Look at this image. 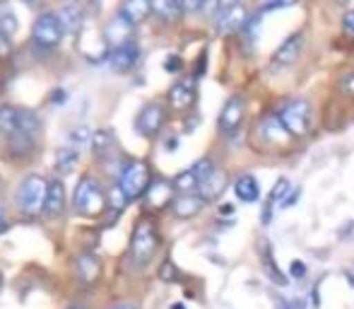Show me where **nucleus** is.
<instances>
[{
    "instance_id": "obj_35",
    "label": "nucleus",
    "mask_w": 354,
    "mask_h": 309,
    "mask_svg": "<svg viewBox=\"0 0 354 309\" xmlns=\"http://www.w3.org/2000/svg\"><path fill=\"white\" fill-rule=\"evenodd\" d=\"M289 276L297 278V281H301V278L306 276V263L299 261V258H297V261H292V263H289Z\"/></svg>"
},
{
    "instance_id": "obj_44",
    "label": "nucleus",
    "mask_w": 354,
    "mask_h": 309,
    "mask_svg": "<svg viewBox=\"0 0 354 309\" xmlns=\"http://www.w3.org/2000/svg\"><path fill=\"white\" fill-rule=\"evenodd\" d=\"M109 309H138V305H133V302H118V305H113Z\"/></svg>"
},
{
    "instance_id": "obj_24",
    "label": "nucleus",
    "mask_w": 354,
    "mask_h": 309,
    "mask_svg": "<svg viewBox=\"0 0 354 309\" xmlns=\"http://www.w3.org/2000/svg\"><path fill=\"white\" fill-rule=\"evenodd\" d=\"M224 186H227V174L219 172V169H214L212 177L207 179L201 188H198V196H203L205 201H212V198H217L219 193L224 191Z\"/></svg>"
},
{
    "instance_id": "obj_45",
    "label": "nucleus",
    "mask_w": 354,
    "mask_h": 309,
    "mask_svg": "<svg viewBox=\"0 0 354 309\" xmlns=\"http://www.w3.org/2000/svg\"><path fill=\"white\" fill-rule=\"evenodd\" d=\"M174 309H183V305H174Z\"/></svg>"
},
{
    "instance_id": "obj_39",
    "label": "nucleus",
    "mask_w": 354,
    "mask_h": 309,
    "mask_svg": "<svg viewBox=\"0 0 354 309\" xmlns=\"http://www.w3.org/2000/svg\"><path fill=\"white\" fill-rule=\"evenodd\" d=\"M292 309H316V305H313V295L304 297V300H297L292 305Z\"/></svg>"
},
{
    "instance_id": "obj_12",
    "label": "nucleus",
    "mask_w": 354,
    "mask_h": 309,
    "mask_svg": "<svg viewBox=\"0 0 354 309\" xmlns=\"http://www.w3.org/2000/svg\"><path fill=\"white\" fill-rule=\"evenodd\" d=\"M171 198H174V184L167 182V179H157V182L149 184L147 193H145V206L149 211H162L169 203H174Z\"/></svg>"
},
{
    "instance_id": "obj_13",
    "label": "nucleus",
    "mask_w": 354,
    "mask_h": 309,
    "mask_svg": "<svg viewBox=\"0 0 354 309\" xmlns=\"http://www.w3.org/2000/svg\"><path fill=\"white\" fill-rule=\"evenodd\" d=\"M138 58H140V48H138V44H136V42H131V44H126V46L109 51L106 61H109V66H111V71H116V73H128L131 68H136Z\"/></svg>"
},
{
    "instance_id": "obj_33",
    "label": "nucleus",
    "mask_w": 354,
    "mask_h": 309,
    "mask_svg": "<svg viewBox=\"0 0 354 309\" xmlns=\"http://www.w3.org/2000/svg\"><path fill=\"white\" fill-rule=\"evenodd\" d=\"M340 89H342V94H347V97H354V71L345 73V76L340 78Z\"/></svg>"
},
{
    "instance_id": "obj_23",
    "label": "nucleus",
    "mask_w": 354,
    "mask_h": 309,
    "mask_svg": "<svg viewBox=\"0 0 354 309\" xmlns=\"http://www.w3.org/2000/svg\"><path fill=\"white\" fill-rule=\"evenodd\" d=\"M183 10H186L183 3H176V0H157V3H152V12L164 22H176L183 15Z\"/></svg>"
},
{
    "instance_id": "obj_3",
    "label": "nucleus",
    "mask_w": 354,
    "mask_h": 309,
    "mask_svg": "<svg viewBox=\"0 0 354 309\" xmlns=\"http://www.w3.org/2000/svg\"><path fill=\"white\" fill-rule=\"evenodd\" d=\"M46 196H48V182L41 174H29L19 184L17 201L24 215H39L46 208Z\"/></svg>"
},
{
    "instance_id": "obj_11",
    "label": "nucleus",
    "mask_w": 354,
    "mask_h": 309,
    "mask_svg": "<svg viewBox=\"0 0 354 309\" xmlns=\"http://www.w3.org/2000/svg\"><path fill=\"white\" fill-rule=\"evenodd\" d=\"M301 48H304V34L297 32L292 37H287L280 46L275 48L272 53V68H287V66H294L301 56Z\"/></svg>"
},
{
    "instance_id": "obj_37",
    "label": "nucleus",
    "mask_w": 354,
    "mask_h": 309,
    "mask_svg": "<svg viewBox=\"0 0 354 309\" xmlns=\"http://www.w3.org/2000/svg\"><path fill=\"white\" fill-rule=\"evenodd\" d=\"M181 66H183V63H181V58H178V56H169V58H167V63H164V68H167L169 73L181 71Z\"/></svg>"
},
{
    "instance_id": "obj_10",
    "label": "nucleus",
    "mask_w": 354,
    "mask_h": 309,
    "mask_svg": "<svg viewBox=\"0 0 354 309\" xmlns=\"http://www.w3.org/2000/svg\"><path fill=\"white\" fill-rule=\"evenodd\" d=\"M243 114H246V102H243V97H239V94L229 97L222 107V114H219V131L227 133V136L239 131V126H241V121H243Z\"/></svg>"
},
{
    "instance_id": "obj_27",
    "label": "nucleus",
    "mask_w": 354,
    "mask_h": 309,
    "mask_svg": "<svg viewBox=\"0 0 354 309\" xmlns=\"http://www.w3.org/2000/svg\"><path fill=\"white\" fill-rule=\"evenodd\" d=\"M17 123H19V109L10 107V104H3V107H0V133L10 136V133H15Z\"/></svg>"
},
{
    "instance_id": "obj_31",
    "label": "nucleus",
    "mask_w": 354,
    "mask_h": 309,
    "mask_svg": "<svg viewBox=\"0 0 354 309\" xmlns=\"http://www.w3.org/2000/svg\"><path fill=\"white\" fill-rule=\"evenodd\" d=\"M0 32L5 37H12V32H17V17L12 12H0Z\"/></svg>"
},
{
    "instance_id": "obj_40",
    "label": "nucleus",
    "mask_w": 354,
    "mask_h": 309,
    "mask_svg": "<svg viewBox=\"0 0 354 309\" xmlns=\"http://www.w3.org/2000/svg\"><path fill=\"white\" fill-rule=\"evenodd\" d=\"M10 48H12V44H10V37H5L3 32H0V58H5L10 53Z\"/></svg>"
},
{
    "instance_id": "obj_9",
    "label": "nucleus",
    "mask_w": 354,
    "mask_h": 309,
    "mask_svg": "<svg viewBox=\"0 0 354 309\" xmlns=\"http://www.w3.org/2000/svg\"><path fill=\"white\" fill-rule=\"evenodd\" d=\"M164 121H167V109H164L159 102H149V104H145L142 112L138 114L136 128L140 136L154 138L164 128Z\"/></svg>"
},
{
    "instance_id": "obj_19",
    "label": "nucleus",
    "mask_w": 354,
    "mask_h": 309,
    "mask_svg": "<svg viewBox=\"0 0 354 309\" xmlns=\"http://www.w3.org/2000/svg\"><path fill=\"white\" fill-rule=\"evenodd\" d=\"M234 193H236L239 201L243 203H256L261 198V184L253 174H241V177L234 182Z\"/></svg>"
},
{
    "instance_id": "obj_22",
    "label": "nucleus",
    "mask_w": 354,
    "mask_h": 309,
    "mask_svg": "<svg viewBox=\"0 0 354 309\" xmlns=\"http://www.w3.org/2000/svg\"><path fill=\"white\" fill-rule=\"evenodd\" d=\"M149 12H152V3H145V0H131V3H123L121 10H118V15L126 17L131 24L142 22Z\"/></svg>"
},
{
    "instance_id": "obj_7",
    "label": "nucleus",
    "mask_w": 354,
    "mask_h": 309,
    "mask_svg": "<svg viewBox=\"0 0 354 309\" xmlns=\"http://www.w3.org/2000/svg\"><path fill=\"white\" fill-rule=\"evenodd\" d=\"M63 34H66V29H63L61 17H58V12H51V10L41 12L32 24L34 44L41 48H56L61 44Z\"/></svg>"
},
{
    "instance_id": "obj_15",
    "label": "nucleus",
    "mask_w": 354,
    "mask_h": 309,
    "mask_svg": "<svg viewBox=\"0 0 354 309\" xmlns=\"http://www.w3.org/2000/svg\"><path fill=\"white\" fill-rule=\"evenodd\" d=\"M193 102H196V80L183 78L171 85V89H169V104H171L174 109L183 112V109H188Z\"/></svg>"
},
{
    "instance_id": "obj_5",
    "label": "nucleus",
    "mask_w": 354,
    "mask_h": 309,
    "mask_svg": "<svg viewBox=\"0 0 354 309\" xmlns=\"http://www.w3.org/2000/svg\"><path fill=\"white\" fill-rule=\"evenodd\" d=\"M118 186L126 193L128 201H136L147 193L149 188V167L142 159H131L126 162V167L121 169V177H118Z\"/></svg>"
},
{
    "instance_id": "obj_2",
    "label": "nucleus",
    "mask_w": 354,
    "mask_h": 309,
    "mask_svg": "<svg viewBox=\"0 0 354 309\" xmlns=\"http://www.w3.org/2000/svg\"><path fill=\"white\" fill-rule=\"evenodd\" d=\"M75 211L84 218H97L102 215L104 206H106V196H104L102 186L94 177H82L75 188Z\"/></svg>"
},
{
    "instance_id": "obj_32",
    "label": "nucleus",
    "mask_w": 354,
    "mask_h": 309,
    "mask_svg": "<svg viewBox=\"0 0 354 309\" xmlns=\"http://www.w3.org/2000/svg\"><path fill=\"white\" fill-rule=\"evenodd\" d=\"M109 196H111L109 201H111V208H113V211H123V208H126L128 203H131V201L126 198V193L121 191V186H118V184L111 188V193H109Z\"/></svg>"
},
{
    "instance_id": "obj_43",
    "label": "nucleus",
    "mask_w": 354,
    "mask_h": 309,
    "mask_svg": "<svg viewBox=\"0 0 354 309\" xmlns=\"http://www.w3.org/2000/svg\"><path fill=\"white\" fill-rule=\"evenodd\" d=\"M183 8H186V10H203V8H205V3H201V0L196 3V0H193V3H183Z\"/></svg>"
},
{
    "instance_id": "obj_4",
    "label": "nucleus",
    "mask_w": 354,
    "mask_h": 309,
    "mask_svg": "<svg viewBox=\"0 0 354 309\" xmlns=\"http://www.w3.org/2000/svg\"><path fill=\"white\" fill-rule=\"evenodd\" d=\"M159 247V234L157 227H154L152 220H140L133 230V239H131V258L138 263V266H145V263L152 261L154 251Z\"/></svg>"
},
{
    "instance_id": "obj_21",
    "label": "nucleus",
    "mask_w": 354,
    "mask_h": 309,
    "mask_svg": "<svg viewBox=\"0 0 354 309\" xmlns=\"http://www.w3.org/2000/svg\"><path fill=\"white\" fill-rule=\"evenodd\" d=\"M92 152L94 157L99 159H109L113 152H116V138H113L111 131H106V128H99V131H94L92 136Z\"/></svg>"
},
{
    "instance_id": "obj_30",
    "label": "nucleus",
    "mask_w": 354,
    "mask_h": 309,
    "mask_svg": "<svg viewBox=\"0 0 354 309\" xmlns=\"http://www.w3.org/2000/svg\"><path fill=\"white\" fill-rule=\"evenodd\" d=\"M263 268H266L268 278H270L272 283H277V285H287V278L282 276L280 266H277V263L272 261L270 251H266V254H263Z\"/></svg>"
},
{
    "instance_id": "obj_16",
    "label": "nucleus",
    "mask_w": 354,
    "mask_h": 309,
    "mask_svg": "<svg viewBox=\"0 0 354 309\" xmlns=\"http://www.w3.org/2000/svg\"><path fill=\"white\" fill-rule=\"evenodd\" d=\"M205 198L198 196V193H181V196L174 198L171 203V211L176 218H193L205 208Z\"/></svg>"
},
{
    "instance_id": "obj_6",
    "label": "nucleus",
    "mask_w": 354,
    "mask_h": 309,
    "mask_svg": "<svg viewBox=\"0 0 354 309\" xmlns=\"http://www.w3.org/2000/svg\"><path fill=\"white\" fill-rule=\"evenodd\" d=\"M277 116H280L289 136L301 138L306 136L308 126H311V104L306 99H289L287 104H282Z\"/></svg>"
},
{
    "instance_id": "obj_8",
    "label": "nucleus",
    "mask_w": 354,
    "mask_h": 309,
    "mask_svg": "<svg viewBox=\"0 0 354 309\" xmlns=\"http://www.w3.org/2000/svg\"><path fill=\"white\" fill-rule=\"evenodd\" d=\"M246 27V8L241 3H222L214 10V29L219 34H234Z\"/></svg>"
},
{
    "instance_id": "obj_34",
    "label": "nucleus",
    "mask_w": 354,
    "mask_h": 309,
    "mask_svg": "<svg viewBox=\"0 0 354 309\" xmlns=\"http://www.w3.org/2000/svg\"><path fill=\"white\" fill-rule=\"evenodd\" d=\"M159 276H162V281H167V283L178 281V271H176V266H174V263H169V261L162 266V273H159Z\"/></svg>"
},
{
    "instance_id": "obj_25",
    "label": "nucleus",
    "mask_w": 354,
    "mask_h": 309,
    "mask_svg": "<svg viewBox=\"0 0 354 309\" xmlns=\"http://www.w3.org/2000/svg\"><path fill=\"white\" fill-rule=\"evenodd\" d=\"M77 273L84 283H92V281H97L99 273H102V263H99V258L92 256V254H82V256L77 258Z\"/></svg>"
},
{
    "instance_id": "obj_46",
    "label": "nucleus",
    "mask_w": 354,
    "mask_h": 309,
    "mask_svg": "<svg viewBox=\"0 0 354 309\" xmlns=\"http://www.w3.org/2000/svg\"><path fill=\"white\" fill-rule=\"evenodd\" d=\"M352 283H354V278H352Z\"/></svg>"
},
{
    "instance_id": "obj_28",
    "label": "nucleus",
    "mask_w": 354,
    "mask_h": 309,
    "mask_svg": "<svg viewBox=\"0 0 354 309\" xmlns=\"http://www.w3.org/2000/svg\"><path fill=\"white\" fill-rule=\"evenodd\" d=\"M92 136L94 133L89 131L87 126H77V128H73L71 133H68V145L75 148V150H82V148H89L92 145Z\"/></svg>"
},
{
    "instance_id": "obj_1",
    "label": "nucleus",
    "mask_w": 354,
    "mask_h": 309,
    "mask_svg": "<svg viewBox=\"0 0 354 309\" xmlns=\"http://www.w3.org/2000/svg\"><path fill=\"white\" fill-rule=\"evenodd\" d=\"M39 136H41V118H39L37 112L32 109H19V123L15 128V133L8 136V152L12 157H29L34 152L39 143Z\"/></svg>"
},
{
    "instance_id": "obj_42",
    "label": "nucleus",
    "mask_w": 354,
    "mask_h": 309,
    "mask_svg": "<svg viewBox=\"0 0 354 309\" xmlns=\"http://www.w3.org/2000/svg\"><path fill=\"white\" fill-rule=\"evenodd\" d=\"M8 227H10L8 215H5V208L0 206V234H3V232H8Z\"/></svg>"
},
{
    "instance_id": "obj_17",
    "label": "nucleus",
    "mask_w": 354,
    "mask_h": 309,
    "mask_svg": "<svg viewBox=\"0 0 354 309\" xmlns=\"http://www.w3.org/2000/svg\"><path fill=\"white\" fill-rule=\"evenodd\" d=\"M258 133H261V138H266L268 143H287L289 141L287 128H284V123L280 121L277 114H268V116L258 123Z\"/></svg>"
},
{
    "instance_id": "obj_14",
    "label": "nucleus",
    "mask_w": 354,
    "mask_h": 309,
    "mask_svg": "<svg viewBox=\"0 0 354 309\" xmlns=\"http://www.w3.org/2000/svg\"><path fill=\"white\" fill-rule=\"evenodd\" d=\"M133 27L136 24H131L126 17H121V15H116V17L111 19V22L106 24V44H109V48H121V46H126V44H131L133 42Z\"/></svg>"
},
{
    "instance_id": "obj_26",
    "label": "nucleus",
    "mask_w": 354,
    "mask_h": 309,
    "mask_svg": "<svg viewBox=\"0 0 354 309\" xmlns=\"http://www.w3.org/2000/svg\"><path fill=\"white\" fill-rule=\"evenodd\" d=\"M77 162H80V152L75 150V148H71V145L58 148V150H56V157H53V164H56V169H58L61 174L73 172V169L77 167Z\"/></svg>"
},
{
    "instance_id": "obj_36",
    "label": "nucleus",
    "mask_w": 354,
    "mask_h": 309,
    "mask_svg": "<svg viewBox=\"0 0 354 309\" xmlns=\"http://www.w3.org/2000/svg\"><path fill=\"white\" fill-rule=\"evenodd\" d=\"M342 29H345L347 37L354 39V10H350V12L342 17Z\"/></svg>"
},
{
    "instance_id": "obj_20",
    "label": "nucleus",
    "mask_w": 354,
    "mask_h": 309,
    "mask_svg": "<svg viewBox=\"0 0 354 309\" xmlns=\"http://www.w3.org/2000/svg\"><path fill=\"white\" fill-rule=\"evenodd\" d=\"M58 17H61L66 34H77L84 22V10H82V5H77V3H68L58 10Z\"/></svg>"
},
{
    "instance_id": "obj_29",
    "label": "nucleus",
    "mask_w": 354,
    "mask_h": 309,
    "mask_svg": "<svg viewBox=\"0 0 354 309\" xmlns=\"http://www.w3.org/2000/svg\"><path fill=\"white\" fill-rule=\"evenodd\" d=\"M289 191H292V184H289V179H277V184L272 186L270 191V201H268V206H282V201L289 196Z\"/></svg>"
},
{
    "instance_id": "obj_47",
    "label": "nucleus",
    "mask_w": 354,
    "mask_h": 309,
    "mask_svg": "<svg viewBox=\"0 0 354 309\" xmlns=\"http://www.w3.org/2000/svg\"><path fill=\"white\" fill-rule=\"evenodd\" d=\"M73 309H77V307H73Z\"/></svg>"
},
{
    "instance_id": "obj_38",
    "label": "nucleus",
    "mask_w": 354,
    "mask_h": 309,
    "mask_svg": "<svg viewBox=\"0 0 354 309\" xmlns=\"http://www.w3.org/2000/svg\"><path fill=\"white\" fill-rule=\"evenodd\" d=\"M292 5H294L292 0H275V3L270 0V3H266L261 10H282V8H292Z\"/></svg>"
},
{
    "instance_id": "obj_18",
    "label": "nucleus",
    "mask_w": 354,
    "mask_h": 309,
    "mask_svg": "<svg viewBox=\"0 0 354 309\" xmlns=\"http://www.w3.org/2000/svg\"><path fill=\"white\" fill-rule=\"evenodd\" d=\"M63 211H66V186H63L61 179H53V182H48V196L44 213L51 218H58Z\"/></svg>"
},
{
    "instance_id": "obj_41",
    "label": "nucleus",
    "mask_w": 354,
    "mask_h": 309,
    "mask_svg": "<svg viewBox=\"0 0 354 309\" xmlns=\"http://www.w3.org/2000/svg\"><path fill=\"white\" fill-rule=\"evenodd\" d=\"M297 201H299V188H292V191H289V196L282 201V206H280V208H289V206H294Z\"/></svg>"
}]
</instances>
